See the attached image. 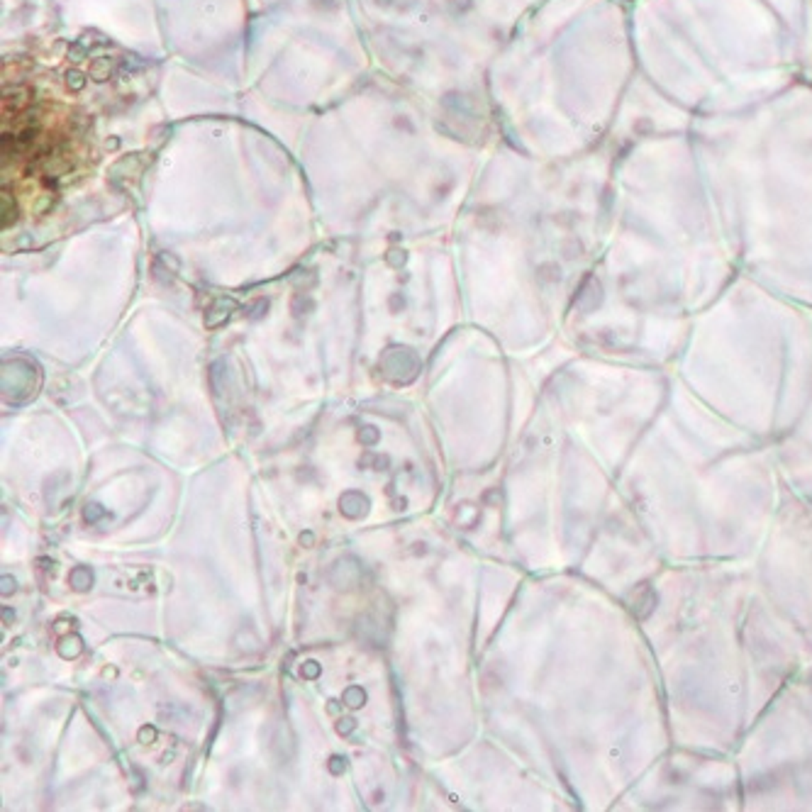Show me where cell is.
<instances>
[{"instance_id":"cell-1","label":"cell","mask_w":812,"mask_h":812,"mask_svg":"<svg viewBox=\"0 0 812 812\" xmlns=\"http://www.w3.org/2000/svg\"><path fill=\"white\" fill-rule=\"evenodd\" d=\"M159 573L154 568H120L113 571V590L118 593H127V595H142V593H154L159 590V583H156Z\"/></svg>"},{"instance_id":"cell-2","label":"cell","mask_w":812,"mask_h":812,"mask_svg":"<svg viewBox=\"0 0 812 812\" xmlns=\"http://www.w3.org/2000/svg\"><path fill=\"white\" fill-rule=\"evenodd\" d=\"M366 508H369V500H366L361 493L349 491L339 498V510H342L347 517H359V515L366 513Z\"/></svg>"},{"instance_id":"cell-3","label":"cell","mask_w":812,"mask_h":812,"mask_svg":"<svg viewBox=\"0 0 812 812\" xmlns=\"http://www.w3.org/2000/svg\"><path fill=\"white\" fill-rule=\"evenodd\" d=\"M69 581H71V586H74V590H86V588H91V583H93V573L88 571V568L78 566L71 571Z\"/></svg>"},{"instance_id":"cell-4","label":"cell","mask_w":812,"mask_h":812,"mask_svg":"<svg viewBox=\"0 0 812 812\" xmlns=\"http://www.w3.org/2000/svg\"><path fill=\"white\" fill-rule=\"evenodd\" d=\"M363 700H366V695H363L361 688H349L347 693H344V703H347L349 707H359L363 705Z\"/></svg>"},{"instance_id":"cell-5","label":"cell","mask_w":812,"mask_h":812,"mask_svg":"<svg viewBox=\"0 0 812 812\" xmlns=\"http://www.w3.org/2000/svg\"><path fill=\"white\" fill-rule=\"evenodd\" d=\"M103 515L100 505H91V508H86V520L88 522H93V520H98Z\"/></svg>"},{"instance_id":"cell-6","label":"cell","mask_w":812,"mask_h":812,"mask_svg":"<svg viewBox=\"0 0 812 812\" xmlns=\"http://www.w3.org/2000/svg\"><path fill=\"white\" fill-rule=\"evenodd\" d=\"M337 729H339V732H352V729H354V720H342V722H339Z\"/></svg>"},{"instance_id":"cell-7","label":"cell","mask_w":812,"mask_h":812,"mask_svg":"<svg viewBox=\"0 0 812 812\" xmlns=\"http://www.w3.org/2000/svg\"><path fill=\"white\" fill-rule=\"evenodd\" d=\"M305 676H317V666H315V661H308V666H305V671H303Z\"/></svg>"},{"instance_id":"cell-8","label":"cell","mask_w":812,"mask_h":812,"mask_svg":"<svg viewBox=\"0 0 812 812\" xmlns=\"http://www.w3.org/2000/svg\"><path fill=\"white\" fill-rule=\"evenodd\" d=\"M139 737H142V739H151V737H154V729H142V732H139Z\"/></svg>"}]
</instances>
